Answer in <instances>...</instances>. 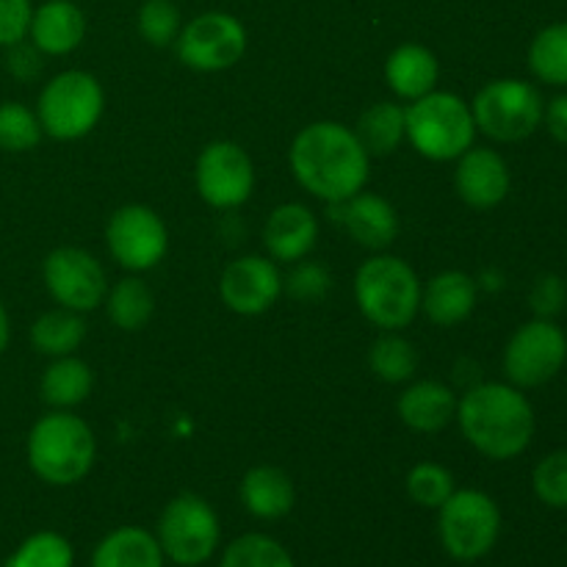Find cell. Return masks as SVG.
Masks as SVG:
<instances>
[{
  "label": "cell",
  "instance_id": "6da1fadb",
  "mask_svg": "<svg viewBox=\"0 0 567 567\" xmlns=\"http://www.w3.org/2000/svg\"><path fill=\"white\" fill-rule=\"evenodd\" d=\"M293 181L327 205L343 203L365 188L371 155L360 144L354 127L336 120L305 125L288 150Z\"/></svg>",
  "mask_w": 567,
  "mask_h": 567
},
{
  "label": "cell",
  "instance_id": "7a4b0ae2",
  "mask_svg": "<svg viewBox=\"0 0 567 567\" xmlns=\"http://www.w3.org/2000/svg\"><path fill=\"white\" fill-rule=\"evenodd\" d=\"M454 421L468 446L493 463L520 457L537 432V415L529 396L509 382L471 385L460 396Z\"/></svg>",
  "mask_w": 567,
  "mask_h": 567
},
{
  "label": "cell",
  "instance_id": "3957f363",
  "mask_svg": "<svg viewBox=\"0 0 567 567\" xmlns=\"http://www.w3.org/2000/svg\"><path fill=\"white\" fill-rule=\"evenodd\" d=\"M25 460L31 474L44 485L72 487L92 474L97 437L72 410H50L28 432Z\"/></svg>",
  "mask_w": 567,
  "mask_h": 567
},
{
  "label": "cell",
  "instance_id": "277c9868",
  "mask_svg": "<svg viewBox=\"0 0 567 567\" xmlns=\"http://www.w3.org/2000/svg\"><path fill=\"white\" fill-rule=\"evenodd\" d=\"M421 288L424 282L408 260L374 252L354 275V302L380 332H402L421 313Z\"/></svg>",
  "mask_w": 567,
  "mask_h": 567
},
{
  "label": "cell",
  "instance_id": "5b68a950",
  "mask_svg": "<svg viewBox=\"0 0 567 567\" xmlns=\"http://www.w3.org/2000/svg\"><path fill=\"white\" fill-rule=\"evenodd\" d=\"M404 136L426 161L449 164L476 144L471 103L454 92H435L404 105Z\"/></svg>",
  "mask_w": 567,
  "mask_h": 567
},
{
  "label": "cell",
  "instance_id": "8992f818",
  "mask_svg": "<svg viewBox=\"0 0 567 567\" xmlns=\"http://www.w3.org/2000/svg\"><path fill=\"white\" fill-rule=\"evenodd\" d=\"M105 114V89L92 72L64 70L50 78L37 100V116L44 136L78 142L100 125Z\"/></svg>",
  "mask_w": 567,
  "mask_h": 567
},
{
  "label": "cell",
  "instance_id": "52a82bcc",
  "mask_svg": "<svg viewBox=\"0 0 567 567\" xmlns=\"http://www.w3.org/2000/svg\"><path fill=\"white\" fill-rule=\"evenodd\" d=\"M437 513V540L454 563H480L502 537V507L476 487H457Z\"/></svg>",
  "mask_w": 567,
  "mask_h": 567
},
{
  "label": "cell",
  "instance_id": "ba28073f",
  "mask_svg": "<svg viewBox=\"0 0 567 567\" xmlns=\"http://www.w3.org/2000/svg\"><path fill=\"white\" fill-rule=\"evenodd\" d=\"M546 100L535 83L524 78H496L487 81L471 100L476 133L498 144H518L543 127Z\"/></svg>",
  "mask_w": 567,
  "mask_h": 567
},
{
  "label": "cell",
  "instance_id": "9c48e42d",
  "mask_svg": "<svg viewBox=\"0 0 567 567\" xmlns=\"http://www.w3.org/2000/svg\"><path fill=\"white\" fill-rule=\"evenodd\" d=\"M158 546L166 563L177 567H203L221 546V520L214 504L197 493L169 498L158 515Z\"/></svg>",
  "mask_w": 567,
  "mask_h": 567
},
{
  "label": "cell",
  "instance_id": "30bf717a",
  "mask_svg": "<svg viewBox=\"0 0 567 567\" xmlns=\"http://www.w3.org/2000/svg\"><path fill=\"white\" fill-rule=\"evenodd\" d=\"M567 363V336L554 319H532L509 336L502 369L509 385L520 391L548 385Z\"/></svg>",
  "mask_w": 567,
  "mask_h": 567
},
{
  "label": "cell",
  "instance_id": "8fae6325",
  "mask_svg": "<svg viewBox=\"0 0 567 567\" xmlns=\"http://www.w3.org/2000/svg\"><path fill=\"white\" fill-rule=\"evenodd\" d=\"M247 28L230 11H203L183 22L175 53L183 66L194 72L233 70L247 53Z\"/></svg>",
  "mask_w": 567,
  "mask_h": 567
},
{
  "label": "cell",
  "instance_id": "7c38bea8",
  "mask_svg": "<svg viewBox=\"0 0 567 567\" xmlns=\"http://www.w3.org/2000/svg\"><path fill=\"white\" fill-rule=\"evenodd\" d=\"M105 247L127 275H144L169 252V227L150 205H122L105 221Z\"/></svg>",
  "mask_w": 567,
  "mask_h": 567
},
{
  "label": "cell",
  "instance_id": "4fadbf2b",
  "mask_svg": "<svg viewBox=\"0 0 567 567\" xmlns=\"http://www.w3.org/2000/svg\"><path fill=\"white\" fill-rule=\"evenodd\" d=\"M194 186L214 210H236L255 192V164L247 150L230 138L205 144L194 164Z\"/></svg>",
  "mask_w": 567,
  "mask_h": 567
},
{
  "label": "cell",
  "instance_id": "5bb4252c",
  "mask_svg": "<svg viewBox=\"0 0 567 567\" xmlns=\"http://www.w3.org/2000/svg\"><path fill=\"white\" fill-rule=\"evenodd\" d=\"M42 280L59 308L92 313L105 302L109 277L103 264L83 247H55L42 260Z\"/></svg>",
  "mask_w": 567,
  "mask_h": 567
},
{
  "label": "cell",
  "instance_id": "9a60e30c",
  "mask_svg": "<svg viewBox=\"0 0 567 567\" xmlns=\"http://www.w3.org/2000/svg\"><path fill=\"white\" fill-rule=\"evenodd\" d=\"M219 297L230 313L264 316L280 302L282 271L269 255H241L230 260L219 277Z\"/></svg>",
  "mask_w": 567,
  "mask_h": 567
},
{
  "label": "cell",
  "instance_id": "2e32d148",
  "mask_svg": "<svg viewBox=\"0 0 567 567\" xmlns=\"http://www.w3.org/2000/svg\"><path fill=\"white\" fill-rule=\"evenodd\" d=\"M509 188H513V172L498 150L474 144L454 161V192L468 208H498L509 197Z\"/></svg>",
  "mask_w": 567,
  "mask_h": 567
},
{
  "label": "cell",
  "instance_id": "e0dca14e",
  "mask_svg": "<svg viewBox=\"0 0 567 567\" xmlns=\"http://www.w3.org/2000/svg\"><path fill=\"white\" fill-rule=\"evenodd\" d=\"M330 219L369 252H388L399 238V214L382 194L360 192L330 205Z\"/></svg>",
  "mask_w": 567,
  "mask_h": 567
},
{
  "label": "cell",
  "instance_id": "ac0fdd59",
  "mask_svg": "<svg viewBox=\"0 0 567 567\" xmlns=\"http://www.w3.org/2000/svg\"><path fill=\"white\" fill-rule=\"evenodd\" d=\"M319 241V219L302 203H282L264 225V247L275 264L291 266L313 252Z\"/></svg>",
  "mask_w": 567,
  "mask_h": 567
},
{
  "label": "cell",
  "instance_id": "d6986e66",
  "mask_svg": "<svg viewBox=\"0 0 567 567\" xmlns=\"http://www.w3.org/2000/svg\"><path fill=\"white\" fill-rule=\"evenodd\" d=\"M457 391L441 380H410L396 399V413L408 430L437 435L457 419Z\"/></svg>",
  "mask_w": 567,
  "mask_h": 567
},
{
  "label": "cell",
  "instance_id": "ffe728a7",
  "mask_svg": "<svg viewBox=\"0 0 567 567\" xmlns=\"http://www.w3.org/2000/svg\"><path fill=\"white\" fill-rule=\"evenodd\" d=\"M86 39V14L75 0H44L33 6L28 42L42 55H70Z\"/></svg>",
  "mask_w": 567,
  "mask_h": 567
},
{
  "label": "cell",
  "instance_id": "44dd1931",
  "mask_svg": "<svg viewBox=\"0 0 567 567\" xmlns=\"http://www.w3.org/2000/svg\"><path fill=\"white\" fill-rule=\"evenodd\" d=\"M480 282L460 269H446L430 277L421 288V313L435 327H457L476 310Z\"/></svg>",
  "mask_w": 567,
  "mask_h": 567
},
{
  "label": "cell",
  "instance_id": "7402d4cb",
  "mask_svg": "<svg viewBox=\"0 0 567 567\" xmlns=\"http://www.w3.org/2000/svg\"><path fill=\"white\" fill-rule=\"evenodd\" d=\"M238 502L255 520H282L297 504V487L277 465H252L238 482Z\"/></svg>",
  "mask_w": 567,
  "mask_h": 567
},
{
  "label": "cell",
  "instance_id": "603a6c76",
  "mask_svg": "<svg viewBox=\"0 0 567 567\" xmlns=\"http://www.w3.org/2000/svg\"><path fill=\"white\" fill-rule=\"evenodd\" d=\"M385 83L399 100L413 103L424 94L435 92L441 81V61L426 44L404 42L391 50L385 59Z\"/></svg>",
  "mask_w": 567,
  "mask_h": 567
},
{
  "label": "cell",
  "instance_id": "cb8c5ba5",
  "mask_svg": "<svg viewBox=\"0 0 567 567\" xmlns=\"http://www.w3.org/2000/svg\"><path fill=\"white\" fill-rule=\"evenodd\" d=\"M166 557L155 532L144 526H116L100 537L89 567H164Z\"/></svg>",
  "mask_w": 567,
  "mask_h": 567
},
{
  "label": "cell",
  "instance_id": "d4e9b609",
  "mask_svg": "<svg viewBox=\"0 0 567 567\" xmlns=\"http://www.w3.org/2000/svg\"><path fill=\"white\" fill-rule=\"evenodd\" d=\"M92 365L78 354L53 358L39 377V396L50 410H75L92 396Z\"/></svg>",
  "mask_w": 567,
  "mask_h": 567
},
{
  "label": "cell",
  "instance_id": "484cf974",
  "mask_svg": "<svg viewBox=\"0 0 567 567\" xmlns=\"http://www.w3.org/2000/svg\"><path fill=\"white\" fill-rule=\"evenodd\" d=\"M360 144L371 158H388L396 153L408 136H404V105L396 100H380L360 114L354 125Z\"/></svg>",
  "mask_w": 567,
  "mask_h": 567
},
{
  "label": "cell",
  "instance_id": "4316f807",
  "mask_svg": "<svg viewBox=\"0 0 567 567\" xmlns=\"http://www.w3.org/2000/svg\"><path fill=\"white\" fill-rule=\"evenodd\" d=\"M103 305L116 330L138 332L153 319L155 293L138 275H125L114 286H109Z\"/></svg>",
  "mask_w": 567,
  "mask_h": 567
},
{
  "label": "cell",
  "instance_id": "83f0119b",
  "mask_svg": "<svg viewBox=\"0 0 567 567\" xmlns=\"http://www.w3.org/2000/svg\"><path fill=\"white\" fill-rule=\"evenodd\" d=\"M28 336H31V347L44 358H66V354H75L86 341V319L75 310L53 308L33 321Z\"/></svg>",
  "mask_w": 567,
  "mask_h": 567
},
{
  "label": "cell",
  "instance_id": "f1b7e54d",
  "mask_svg": "<svg viewBox=\"0 0 567 567\" xmlns=\"http://www.w3.org/2000/svg\"><path fill=\"white\" fill-rule=\"evenodd\" d=\"M369 369L388 385H408L419 369V352L402 332H380L369 347Z\"/></svg>",
  "mask_w": 567,
  "mask_h": 567
},
{
  "label": "cell",
  "instance_id": "f546056e",
  "mask_svg": "<svg viewBox=\"0 0 567 567\" xmlns=\"http://www.w3.org/2000/svg\"><path fill=\"white\" fill-rule=\"evenodd\" d=\"M529 72L546 86L567 89V20L551 22L529 44Z\"/></svg>",
  "mask_w": 567,
  "mask_h": 567
},
{
  "label": "cell",
  "instance_id": "4dcf8cb0",
  "mask_svg": "<svg viewBox=\"0 0 567 567\" xmlns=\"http://www.w3.org/2000/svg\"><path fill=\"white\" fill-rule=\"evenodd\" d=\"M3 567H75V548L61 532H33L6 557Z\"/></svg>",
  "mask_w": 567,
  "mask_h": 567
},
{
  "label": "cell",
  "instance_id": "1f68e13d",
  "mask_svg": "<svg viewBox=\"0 0 567 567\" xmlns=\"http://www.w3.org/2000/svg\"><path fill=\"white\" fill-rule=\"evenodd\" d=\"M219 567H297V563L280 540L260 532H247L227 543Z\"/></svg>",
  "mask_w": 567,
  "mask_h": 567
},
{
  "label": "cell",
  "instance_id": "d6a6232c",
  "mask_svg": "<svg viewBox=\"0 0 567 567\" xmlns=\"http://www.w3.org/2000/svg\"><path fill=\"white\" fill-rule=\"evenodd\" d=\"M404 491L413 504L424 509H441L446 504V498L457 491V480H454L452 471L441 463H415L413 468L404 476Z\"/></svg>",
  "mask_w": 567,
  "mask_h": 567
},
{
  "label": "cell",
  "instance_id": "836d02e7",
  "mask_svg": "<svg viewBox=\"0 0 567 567\" xmlns=\"http://www.w3.org/2000/svg\"><path fill=\"white\" fill-rule=\"evenodd\" d=\"M37 109H28L20 100L0 103V150L3 153H31L42 142Z\"/></svg>",
  "mask_w": 567,
  "mask_h": 567
},
{
  "label": "cell",
  "instance_id": "e575fe53",
  "mask_svg": "<svg viewBox=\"0 0 567 567\" xmlns=\"http://www.w3.org/2000/svg\"><path fill=\"white\" fill-rule=\"evenodd\" d=\"M183 28L175 0H144L136 14V31L150 48H172Z\"/></svg>",
  "mask_w": 567,
  "mask_h": 567
},
{
  "label": "cell",
  "instance_id": "d590c367",
  "mask_svg": "<svg viewBox=\"0 0 567 567\" xmlns=\"http://www.w3.org/2000/svg\"><path fill=\"white\" fill-rule=\"evenodd\" d=\"M532 491L537 502L551 509H567V449L546 454L532 471Z\"/></svg>",
  "mask_w": 567,
  "mask_h": 567
},
{
  "label": "cell",
  "instance_id": "8d00e7d4",
  "mask_svg": "<svg viewBox=\"0 0 567 567\" xmlns=\"http://www.w3.org/2000/svg\"><path fill=\"white\" fill-rule=\"evenodd\" d=\"M332 288L330 271L321 264L313 260H297L291 264V271L282 277V293L293 297L297 302H319L321 297H327Z\"/></svg>",
  "mask_w": 567,
  "mask_h": 567
},
{
  "label": "cell",
  "instance_id": "74e56055",
  "mask_svg": "<svg viewBox=\"0 0 567 567\" xmlns=\"http://www.w3.org/2000/svg\"><path fill=\"white\" fill-rule=\"evenodd\" d=\"M567 305V282L554 271L540 275L529 288V308L535 319H557Z\"/></svg>",
  "mask_w": 567,
  "mask_h": 567
},
{
  "label": "cell",
  "instance_id": "f35d334b",
  "mask_svg": "<svg viewBox=\"0 0 567 567\" xmlns=\"http://www.w3.org/2000/svg\"><path fill=\"white\" fill-rule=\"evenodd\" d=\"M33 3L31 0H0V48L28 39Z\"/></svg>",
  "mask_w": 567,
  "mask_h": 567
},
{
  "label": "cell",
  "instance_id": "ab89813d",
  "mask_svg": "<svg viewBox=\"0 0 567 567\" xmlns=\"http://www.w3.org/2000/svg\"><path fill=\"white\" fill-rule=\"evenodd\" d=\"M6 70L17 81H37L42 72V53L28 39H22V42L6 48Z\"/></svg>",
  "mask_w": 567,
  "mask_h": 567
},
{
  "label": "cell",
  "instance_id": "60d3db41",
  "mask_svg": "<svg viewBox=\"0 0 567 567\" xmlns=\"http://www.w3.org/2000/svg\"><path fill=\"white\" fill-rule=\"evenodd\" d=\"M543 127L554 142L567 144V92L548 100L546 109H543Z\"/></svg>",
  "mask_w": 567,
  "mask_h": 567
},
{
  "label": "cell",
  "instance_id": "b9f144b4",
  "mask_svg": "<svg viewBox=\"0 0 567 567\" xmlns=\"http://www.w3.org/2000/svg\"><path fill=\"white\" fill-rule=\"evenodd\" d=\"M9 341H11V319H9V310H6V305L0 302V354L9 349Z\"/></svg>",
  "mask_w": 567,
  "mask_h": 567
}]
</instances>
